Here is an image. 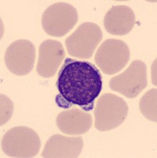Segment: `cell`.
<instances>
[{"mask_svg":"<svg viewBox=\"0 0 157 158\" xmlns=\"http://www.w3.org/2000/svg\"><path fill=\"white\" fill-rule=\"evenodd\" d=\"M56 86L67 104L66 108L72 104L90 111L102 91V77L90 62L67 58L60 70Z\"/></svg>","mask_w":157,"mask_h":158,"instance_id":"1","label":"cell"},{"mask_svg":"<svg viewBox=\"0 0 157 158\" xmlns=\"http://www.w3.org/2000/svg\"><path fill=\"white\" fill-rule=\"evenodd\" d=\"M41 146L40 137L34 130L25 126L11 128L4 135L1 142L3 153L10 157H34Z\"/></svg>","mask_w":157,"mask_h":158,"instance_id":"2","label":"cell"},{"mask_svg":"<svg viewBox=\"0 0 157 158\" xmlns=\"http://www.w3.org/2000/svg\"><path fill=\"white\" fill-rule=\"evenodd\" d=\"M94 113V127L103 132L115 129L125 122L129 108L123 98L108 93L98 99Z\"/></svg>","mask_w":157,"mask_h":158,"instance_id":"3","label":"cell"},{"mask_svg":"<svg viewBox=\"0 0 157 158\" xmlns=\"http://www.w3.org/2000/svg\"><path fill=\"white\" fill-rule=\"evenodd\" d=\"M78 18L77 10L72 5L58 2L45 10L41 18V25L48 35L61 37L74 28Z\"/></svg>","mask_w":157,"mask_h":158,"instance_id":"4","label":"cell"},{"mask_svg":"<svg viewBox=\"0 0 157 158\" xmlns=\"http://www.w3.org/2000/svg\"><path fill=\"white\" fill-rule=\"evenodd\" d=\"M102 40V32L93 22L81 24L65 40L68 54L72 57L90 59Z\"/></svg>","mask_w":157,"mask_h":158,"instance_id":"5","label":"cell"},{"mask_svg":"<svg viewBox=\"0 0 157 158\" xmlns=\"http://www.w3.org/2000/svg\"><path fill=\"white\" fill-rule=\"evenodd\" d=\"M130 50L121 40L108 39L100 45L94 61L98 67L106 74L112 75L121 71L128 64Z\"/></svg>","mask_w":157,"mask_h":158,"instance_id":"6","label":"cell"},{"mask_svg":"<svg viewBox=\"0 0 157 158\" xmlns=\"http://www.w3.org/2000/svg\"><path fill=\"white\" fill-rule=\"evenodd\" d=\"M110 89L128 98H135L148 85L147 67L141 60H134L129 67L110 79Z\"/></svg>","mask_w":157,"mask_h":158,"instance_id":"7","label":"cell"},{"mask_svg":"<svg viewBox=\"0 0 157 158\" xmlns=\"http://www.w3.org/2000/svg\"><path fill=\"white\" fill-rule=\"evenodd\" d=\"M36 49L28 40H18L9 45L5 52L7 68L15 75L29 74L34 66Z\"/></svg>","mask_w":157,"mask_h":158,"instance_id":"8","label":"cell"},{"mask_svg":"<svg viewBox=\"0 0 157 158\" xmlns=\"http://www.w3.org/2000/svg\"><path fill=\"white\" fill-rule=\"evenodd\" d=\"M65 58V51L60 41L46 40L39 47L37 72L41 77L49 78L57 73Z\"/></svg>","mask_w":157,"mask_h":158,"instance_id":"9","label":"cell"},{"mask_svg":"<svg viewBox=\"0 0 157 158\" xmlns=\"http://www.w3.org/2000/svg\"><path fill=\"white\" fill-rule=\"evenodd\" d=\"M83 148L82 137L54 135L45 143L41 156L45 158L79 157Z\"/></svg>","mask_w":157,"mask_h":158,"instance_id":"10","label":"cell"},{"mask_svg":"<svg viewBox=\"0 0 157 158\" xmlns=\"http://www.w3.org/2000/svg\"><path fill=\"white\" fill-rule=\"evenodd\" d=\"M93 123L92 116L80 108H71L58 114L56 125L62 133L76 136L87 133Z\"/></svg>","mask_w":157,"mask_h":158,"instance_id":"11","label":"cell"},{"mask_svg":"<svg viewBox=\"0 0 157 158\" xmlns=\"http://www.w3.org/2000/svg\"><path fill=\"white\" fill-rule=\"evenodd\" d=\"M135 22V14L129 6H114L105 15L104 27L110 34L125 36L132 31Z\"/></svg>","mask_w":157,"mask_h":158,"instance_id":"12","label":"cell"},{"mask_svg":"<svg viewBox=\"0 0 157 158\" xmlns=\"http://www.w3.org/2000/svg\"><path fill=\"white\" fill-rule=\"evenodd\" d=\"M156 89H152L148 91L141 99L139 104L141 113L146 118L156 123Z\"/></svg>","mask_w":157,"mask_h":158,"instance_id":"13","label":"cell"},{"mask_svg":"<svg viewBox=\"0 0 157 158\" xmlns=\"http://www.w3.org/2000/svg\"><path fill=\"white\" fill-rule=\"evenodd\" d=\"M14 111V104L11 99L6 95H1V126L7 123L12 116Z\"/></svg>","mask_w":157,"mask_h":158,"instance_id":"14","label":"cell"}]
</instances>
